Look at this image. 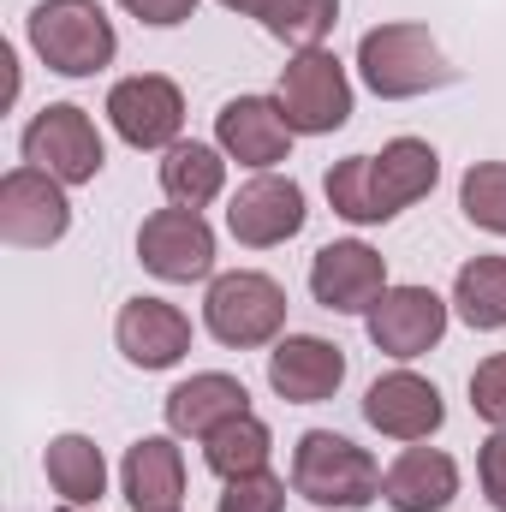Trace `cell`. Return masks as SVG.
I'll return each instance as SVG.
<instances>
[{
	"instance_id": "obj_1",
	"label": "cell",
	"mask_w": 506,
	"mask_h": 512,
	"mask_svg": "<svg viewBox=\"0 0 506 512\" xmlns=\"http://www.w3.org/2000/svg\"><path fill=\"white\" fill-rule=\"evenodd\" d=\"M441 179V155L423 137H393L381 155H346L328 167V203L352 227H381L417 197H429Z\"/></svg>"
},
{
	"instance_id": "obj_2",
	"label": "cell",
	"mask_w": 506,
	"mask_h": 512,
	"mask_svg": "<svg viewBox=\"0 0 506 512\" xmlns=\"http://www.w3.org/2000/svg\"><path fill=\"white\" fill-rule=\"evenodd\" d=\"M358 72L381 102H411L453 84V60L423 24H376L358 42Z\"/></svg>"
},
{
	"instance_id": "obj_3",
	"label": "cell",
	"mask_w": 506,
	"mask_h": 512,
	"mask_svg": "<svg viewBox=\"0 0 506 512\" xmlns=\"http://www.w3.org/2000/svg\"><path fill=\"white\" fill-rule=\"evenodd\" d=\"M381 471L376 459L358 447V441H346V435H334V429H310L304 441H298V453H292V489L310 501V507H334V512H358L370 507L381 495Z\"/></svg>"
},
{
	"instance_id": "obj_4",
	"label": "cell",
	"mask_w": 506,
	"mask_h": 512,
	"mask_svg": "<svg viewBox=\"0 0 506 512\" xmlns=\"http://www.w3.org/2000/svg\"><path fill=\"white\" fill-rule=\"evenodd\" d=\"M30 48L42 54L48 72L90 78V72H102L114 60L120 36H114V18L96 0H42L30 12Z\"/></svg>"
},
{
	"instance_id": "obj_5",
	"label": "cell",
	"mask_w": 506,
	"mask_h": 512,
	"mask_svg": "<svg viewBox=\"0 0 506 512\" xmlns=\"http://www.w3.org/2000/svg\"><path fill=\"white\" fill-rule=\"evenodd\" d=\"M203 322L221 346L233 352H251L268 346L280 328H286V286L274 274H256V268H233V274H215L209 280V298H203Z\"/></svg>"
},
{
	"instance_id": "obj_6",
	"label": "cell",
	"mask_w": 506,
	"mask_h": 512,
	"mask_svg": "<svg viewBox=\"0 0 506 512\" xmlns=\"http://www.w3.org/2000/svg\"><path fill=\"white\" fill-rule=\"evenodd\" d=\"M274 102L298 137H322V131H340L352 120V78L328 48H304L280 66Z\"/></svg>"
},
{
	"instance_id": "obj_7",
	"label": "cell",
	"mask_w": 506,
	"mask_h": 512,
	"mask_svg": "<svg viewBox=\"0 0 506 512\" xmlns=\"http://www.w3.org/2000/svg\"><path fill=\"white\" fill-rule=\"evenodd\" d=\"M24 161L42 167V173H54L60 185H90V179L102 173L108 149H102L96 120H90L78 102H54V108H42V114L24 126Z\"/></svg>"
},
{
	"instance_id": "obj_8",
	"label": "cell",
	"mask_w": 506,
	"mask_h": 512,
	"mask_svg": "<svg viewBox=\"0 0 506 512\" xmlns=\"http://www.w3.org/2000/svg\"><path fill=\"white\" fill-rule=\"evenodd\" d=\"M72 227V203L66 185L42 167H12L0 179V239L18 251H48L60 245Z\"/></svg>"
},
{
	"instance_id": "obj_9",
	"label": "cell",
	"mask_w": 506,
	"mask_h": 512,
	"mask_svg": "<svg viewBox=\"0 0 506 512\" xmlns=\"http://www.w3.org/2000/svg\"><path fill=\"white\" fill-rule=\"evenodd\" d=\"M137 262L155 274V280H173V286H191V280H209L215 274V233L197 209H155L143 227H137Z\"/></svg>"
},
{
	"instance_id": "obj_10",
	"label": "cell",
	"mask_w": 506,
	"mask_h": 512,
	"mask_svg": "<svg viewBox=\"0 0 506 512\" xmlns=\"http://www.w3.org/2000/svg\"><path fill=\"white\" fill-rule=\"evenodd\" d=\"M364 328H370V346H376L381 358L411 364L429 346H441V334H447V298L429 292V286H387L376 298V310L364 316Z\"/></svg>"
},
{
	"instance_id": "obj_11",
	"label": "cell",
	"mask_w": 506,
	"mask_h": 512,
	"mask_svg": "<svg viewBox=\"0 0 506 512\" xmlns=\"http://www.w3.org/2000/svg\"><path fill=\"white\" fill-rule=\"evenodd\" d=\"M108 120L131 149H173L185 131V96L161 72H137L108 90Z\"/></svg>"
},
{
	"instance_id": "obj_12",
	"label": "cell",
	"mask_w": 506,
	"mask_h": 512,
	"mask_svg": "<svg viewBox=\"0 0 506 512\" xmlns=\"http://www.w3.org/2000/svg\"><path fill=\"white\" fill-rule=\"evenodd\" d=\"M310 292L334 316H370L376 298L387 292V262L364 239H334L310 262Z\"/></svg>"
},
{
	"instance_id": "obj_13",
	"label": "cell",
	"mask_w": 506,
	"mask_h": 512,
	"mask_svg": "<svg viewBox=\"0 0 506 512\" xmlns=\"http://www.w3.org/2000/svg\"><path fill=\"white\" fill-rule=\"evenodd\" d=\"M304 221H310L304 191H298V179H280V173H256L251 185H239L233 203H227V227H233V239L251 245V251H268V245L298 239Z\"/></svg>"
},
{
	"instance_id": "obj_14",
	"label": "cell",
	"mask_w": 506,
	"mask_h": 512,
	"mask_svg": "<svg viewBox=\"0 0 506 512\" xmlns=\"http://www.w3.org/2000/svg\"><path fill=\"white\" fill-rule=\"evenodd\" d=\"M292 137L298 131L286 126V114H280L274 96H233L215 114V149L227 161H239V167H262L268 173L274 161L292 155Z\"/></svg>"
},
{
	"instance_id": "obj_15",
	"label": "cell",
	"mask_w": 506,
	"mask_h": 512,
	"mask_svg": "<svg viewBox=\"0 0 506 512\" xmlns=\"http://www.w3.org/2000/svg\"><path fill=\"white\" fill-rule=\"evenodd\" d=\"M340 382H346V352L322 334H286L268 352V387L286 405H322L340 393Z\"/></svg>"
},
{
	"instance_id": "obj_16",
	"label": "cell",
	"mask_w": 506,
	"mask_h": 512,
	"mask_svg": "<svg viewBox=\"0 0 506 512\" xmlns=\"http://www.w3.org/2000/svg\"><path fill=\"white\" fill-rule=\"evenodd\" d=\"M364 417H370V429H381L387 441H429L447 423V405H441V387L435 382H423L411 370H393V376L370 382Z\"/></svg>"
},
{
	"instance_id": "obj_17",
	"label": "cell",
	"mask_w": 506,
	"mask_h": 512,
	"mask_svg": "<svg viewBox=\"0 0 506 512\" xmlns=\"http://www.w3.org/2000/svg\"><path fill=\"white\" fill-rule=\"evenodd\" d=\"M114 340L137 370H173L191 352V322L167 298H131L114 322Z\"/></svg>"
},
{
	"instance_id": "obj_18",
	"label": "cell",
	"mask_w": 506,
	"mask_h": 512,
	"mask_svg": "<svg viewBox=\"0 0 506 512\" xmlns=\"http://www.w3.org/2000/svg\"><path fill=\"white\" fill-rule=\"evenodd\" d=\"M245 411H251V393L227 370H203V376H191V382H179L167 393V429L191 435V441H209L221 423H233Z\"/></svg>"
},
{
	"instance_id": "obj_19",
	"label": "cell",
	"mask_w": 506,
	"mask_h": 512,
	"mask_svg": "<svg viewBox=\"0 0 506 512\" xmlns=\"http://www.w3.org/2000/svg\"><path fill=\"white\" fill-rule=\"evenodd\" d=\"M453 495H459V465L441 447H405L381 477V501L393 512H447Z\"/></svg>"
},
{
	"instance_id": "obj_20",
	"label": "cell",
	"mask_w": 506,
	"mask_h": 512,
	"mask_svg": "<svg viewBox=\"0 0 506 512\" xmlns=\"http://www.w3.org/2000/svg\"><path fill=\"white\" fill-rule=\"evenodd\" d=\"M120 483H126V501L137 512H179V501H185V453L167 435H143V441L126 447Z\"/></svg>"
},
{
	"instance_id": "obj_21",
	"label": "cell",
	"mask_w": 506,
	"mask_h": 512,
	"mask_svg": "<svg viewBox=\"0 0 506 512\" xmlns=\"http://www.w3.org/2000/svg\"><path fill=\"white\" fill-rule=\"evenodd\" d=\"M42 471L66 507H96L108 495V459L90 435H54L42 453Z\"/></svg>"
},
{
	"instance_id": "obj_22",
	"label": "cell",
	"mask_w": 506,
	"mask_h": 512,
	"mask_svg": "<svg viewBox=\"0 0 506 512\" xmlns=\"http://www.w3.org/2000/svg\"><path fill=\"white\" fill-rule=\"evenodd\" d=\"M227 185V155L209 149V143H173L167 161H161V191L179 203V209H203L215 203Z\"/></svg>"
},
{
	"instance_id": "obj_23",
	"label": "cell",
	"mask_w": 506,
	"mask_h": 512,
	"mask_svg": "<svg viewBox=\"0 0 506 512\" xmlns=\"http://www.w3.org/2000/svg\"><path fill=\"white\" fill-rule=\"evenodd\" d=\"M268 453H274V435H268V423H262L256 411L233 417V423H221V429L203 441V459H209V471H215L221 483L268 471Z\"/></svg>"
},
{
	"instance_id": "obj_24",
	"label": "cell",
	"mask_w": 506,
	"mask_h": 512,
	"mask_svg": "<svg viewBox=\"0 0 506 512\" xmlns=\"http://www.w3.org/2000/svg\"><path fill=\"white\" fill-rule=\"evenodd\" d=\"M453 304L477 334L506 328V256H471L453 280Z\"/></svg>"
},
{
	"instance_id": "obj_25",
	"label": "cell",
	"mask_w": 506,
	"mask_h": 512,
	"mask_svg": "<svg viewBox=\"0 0 506 512\" xmlns=\"http://www.w3.org/2000/svg\"><path fill=\"white\" fill-rule=\"evenodd\" d=\"M256 18H262V30L274 42H286V48L304 54V48L328 42V30L340 24V0H262Z\"/></svg>"
},
{
	"instance_id": "obj_26",
	"label": "cell",
	"mask_w": 506,
	"mask_h": 512,
	"mask_svg": "<svg viewBox=\"0 0 506 512\" xmlns=\"http://www.w3.org/2000/svg\"><path fill=\"white\" fill-rule=\"evenodd\" d=\"M459 209H465L471 227L506 239V161H477L459 179Z\"/></svg>"
},
{
	"instance_id": "obj_27",
	"label": "cell",
	"mask_w": 506,
	"mask_h": 512,
	"mask_svg": "<svg viewBox=\"0 0 506 512\" xmlns=\"http://www.w3.org/2000/svg\"><path fill=\"white\" fill-rule=\"evenodd\" d=\"M215 512H286V483L268 477V471H256V477H233Z\"/></svg>"
},
{
	"instance_id": "obj_28",
	"label": "cell",
	"mask_w": 506,
	"mask_h": 512,
	"mask_svg": "<svg viewBox=\"0 0 506 512\" xmlns=\"http://www.w3.org/2000/svg\"><path fill=\"white\" fill-rule=\"evenodd\" d=\"M471 411H477L483 423L506 429V352L483 358V364L471 370Z\"/></svg>"
},
{
	"instance_id": "obj_29",
	"label": "cell",
	"mask_w": 506,
	"mask_h": 512,
	"mask_svg": "<svg viewBox=\"0 0 506 512\" xmlns=\"http://www.w3.org/2000/svg\"><path fill=\"white\" fill-rule=\"evenodd\" d=\"M477 477H483V495L495 501V512H506V429H495L477 447Z\"/></svg>"
},
{
	"instance_id": "obj_30",
	"label": "cell",
	"mask_w": 506,
	"mask_h": 512,
	"mask_svg": "<svg viewBox=\"0 0 506 512\" xmlns=\"http://www.w3.org/2000/svg\"><path fill=\"white\" fill-rule=\"evenodd\" d=\"M131 18H143V24H155V30H167V24H185L191 12H197V0H120Z\"/></svg>"
},
{
	"instance_id": "obj_31",
	"label": "cell",
	"mask_w": 506,
	"mask_h": 512,
	"mask_svg": "<svg viewBox=\"0 0 506 512\" xmlns=\"http://www.w3.org/2000/svg\"><path fill=\"white\" fill-rule=\"evenodd\" d=\"M221 6H227V12H251V18H256V6H262V0H221Z\"/></svg>"
},
{
	"instance_id": "obj_32",
	"label": "cell",
	"mask_w": 506,
	"mask_h": 512,
	"mask_svg": "<svg viewBox=\"0 0 506 512\" xmlns=\"http://www.w3.org/2000/svg\"><path fill=\"white\" fill-rule=\"evenodd\" d=\"M60 512H84V507H60Z\"/></svg>"
}]
</instances>
